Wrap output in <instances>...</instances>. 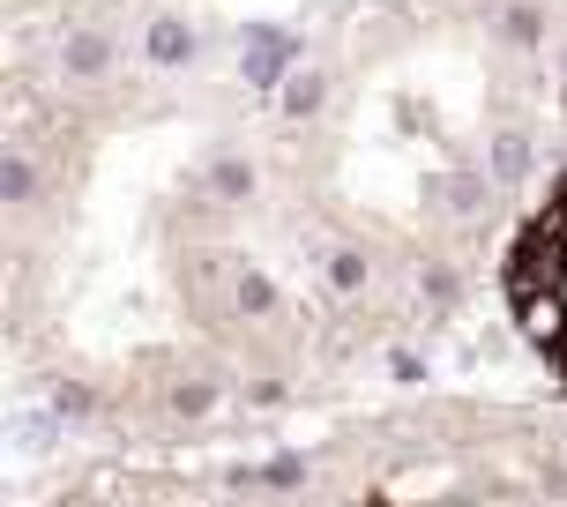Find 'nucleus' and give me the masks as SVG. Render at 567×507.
Returning <instances> with one entry per match:
<instances>
[{"label": "nucleus", "instance_id": "1", "mask_svg": "<svg viewBox=\"0 0 567 507\" xmlns=\"http://www.w3.org/2000/svg\"><path fill=\"white\" fill-rule=\"evenodd\" d=\"M217 507H567V425L538 411H411L239 478Z\"/></svg>", "mask_w": 567, "mask_h": 507}, {"label": "nucleus", "instance_id": "2", "mask_svg": "<svg viewBox=\"0 0 567 507\" xmlns=\"http://www.w3.org/2000/svg\"><path fill=\"white\" fill-rule=\"evenodd\" d=\"M508 307L523 321L530 351L567 395V179H553V195L530 209V225L508 247Z\"/></svg>", "mask_w": 567, "mask_h": 507}]
</instances>
